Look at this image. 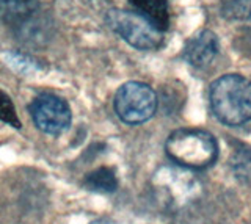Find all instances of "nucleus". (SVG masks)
<instances>
[{
	"label": "nucleus",
	"instance_id": "nucleus-13",
	"mask_svg": "<svg viewBox=\"0 0 251 224\" xmlns=\"http://www.w3.org/2000/svg\"><path fill=\"white\" fill-rule=\"evenodd\" d=\"M90 224H118L115 220H112V218H107V216H104V218H98V220H94L93 223H90Z\"/></svg>",
	"mask_w": 251,
	"mask_h": 224
},
{
	"label": "nucleus",
	"instance_id": "nucleus-12",
	"mask_svg": "<svg viewBox=\"0 0 251 224\" xmlns=\"http://www.w3.org/2000/svg\"><path fill=\"white\" fill-rule=\"evenodd\" d=\"M225 13L229 18L248 21L251 19V0H227Z\"/></svg>",
	"mask_w": 251,
	"mask_h": 224
},
{
	"label": "nucleus",
	"instance_id": "nucleus-4",
	"mask_svg": "<svg viewBox=\"0 0 251 224\" xmlns=\"http://www.w3.org/2000/svg\"><path fill=\"white\" fill-rule=\"evenodd\" d=\"M155 110L157 94L146 83L127 82L116 91L115 112L126 124H143L154 116Z\"/></svg>",
	"mask_w": 251,
	"mask_h": 224
},
{
	"label": "nucleus",
	"instance_id": "nucleus-11",
	"mask_svg": "<svg viewBox=\"0 0 251 224\" xmlns=\"http://www.w3.org/2000/svg\"><path fill=\"white\" fill-rule=\"evenodd\" d=\"M0 119L6 124L14 126V127H21V121L16 114V108L13 105V100L10 99V96L0 90Z\"/></svg>",
	"mask_w": 251,
	"mask_h": 224
},
{
	"label": "nucleus",
	"instance_id": "nucleus-3",
	"mask_svg": "<svg viewBox=\"0 0 251 224\" xmlns=\"http://www.w3.org/2000/svg\"><path fill=\"white\" fill-rule=\"evenodd\" d=\"M107 24L116 35L138 50H155L163 43L162 32L137 11L110 10L107 13Z\"/></svg>",
	"mask_w": 251,
	"mask_h": 224
},
{
	"label": "nucleus",
	"instance_id": "nucleus-8",
	"mask_svg": "<svg viewBox=\"0 0 251 224\" xmlns=\"http://www.w3.org/2000/svg\"><path fill=\"white\" fill-rule=\"evenodd\" d=\"M133 11L141 14L159 30L165 32L170 25V10L167 0H129Z\"/></svg>",
	"mask_w": 251,
	"mask_h": 224
},
{
	"label": "nucleus",
	"instance_id": "nucleus-1",
	"mask_svg": "<svg viewBox=\"0 0 251 224\" xmlns=\"http://www.w3.org/2000/svg\"><path fill=\"white\" fill-rule=\"evenodd\" d=\"M210 105L223 124H245L251 119V82L240 74L222 75L210 87Z\"/></svg>",
	"mask_w": 251,
	"mask_h": 224
},
{
	"label": "nucleus",
	"instance_id": "nucleus-7",
	"mask_svg": "<svg viewBox=\"0 0 251 224\" xmlns=\"http://www.w3.org/2000/svg\"><path fill=\"white\" fill-rule=\"evenodd\" d=\"M39 10L38 0H0V24L24 28Z\"/></svg>",
	"mask_w": 251,
	"mask_h": 224
},
{
	"label": "nucleus",
	"instance_id": "nucleus-10",
	"mask_svg": "<svg viewBox=\"0 0 251 224\" xmlns=\"http://www.w3.org/2000/svg\"><path fill=\"white\" fill-rule=\"evenodd\" d=\"M232 169L239 179L251 187V149L240 148L232 157Z\"/></svg>",
	"mask_w": 251,
	"mask_h": 224
},
{
	"label": "nucleus",
	"instance_id": "nucleus-2",
	"mask_svg": "<svg viewBox=\"0 0 251 224\" xmlns=\"http://www.w3.org/2000/svg\"><path fill=\"white\" fill-rule=\"evenodd\" d=\"M165 149L173 161L190 169L207 168L218 157L215 138L201 129L175 130L167 140Z\"/></svg>",
	"mask_w": 251,
	"mask_h": 224
},
{
	"label": "nucleus",
	"instance_id": "nucleus-5",
	"mask_svg": "<svg viewBox=\"0 0 251 224\" xmlns=\"http://www.w3.org/2000/svg\"><path fill=\"white\" fill-rule=\"evenodd\" d=\"M30 116L35 126L47 135H61L71 126V108L61 97L44 92L30 104Z\"/></svg>",
	"mask_w": 251,
	"mask_h": 224
},
{
	"label": "nucleus",
	"instance_id": "nucleus-9",
	"mask_svg": "<svg viewBox=\"0 0 251 224\" xmlns=\"http://www.w3.org/2000/svg\"><path fill=\"white\" fill-rule=\"evenodd\" d=\"M83 183L90 191H96V193H113L118 187V180L113 169L105 166L98 168L90 174H86Z\"/></svg>",
	"mask_w": 251,
	"mask_h": 224
},
{
	"label": "nucleus",
	"instance_id": "nucleus-6",
	"mask_svg": "<svg viewBox=\"0 0 251 224\" xmlns=\"http://www.w3.org/2000/svg\"><path fill=\"white\" fill-rule=\"evenodd\" d=\"M218 53L217 35L210 30H201L187 41L182 57L188 65L195 67H204L214 61Z\"/></svg>",
	"mask_w": 251,
	"mask_h": 224
}]
</instances>
